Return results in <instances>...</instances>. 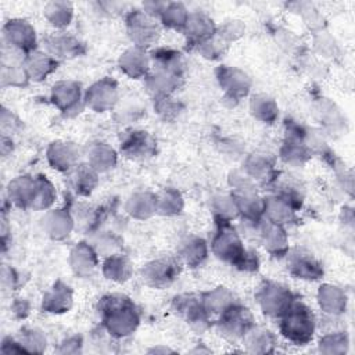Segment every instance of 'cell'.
Returning a JSON list of instances; mask_svg holds the SVG:
<instances>
[{
  "label": "cell",
  "mask_w": 355,
  "mask_h": 355,
  "mask_svg": "<svg viewBox=\"0 0 355 355\" xmlns=\"http://www.w3.org/2000/svg\"><path fill=\"white\" fill-rule=\"evenodd\" d=\"M105 327L116 336H126L135 330L139 318L132 301L121 294L104 297L100 304Z\"/></svg>",
  "instance_id": "1"
},
{
  "label": "cell",
  "mask_w": 355,
  "mask_h": 355,
  "mask_svg": "<svg viewBox=\"0 0 355 355\" xmlns=\"http://www.w3.org/2000/svg\"><path fill=\"white\" fill-rule=\"evenodd\" d=\"M280 318L282 333L290 341L305 344L312 338L315 322L311 311L304 304L293 302Z\"/></svg>",
  "instance_id": "2"
},
{
  "label": "cell",
  "mask_w": 355,
  "mask_h": 355,
  "mask_svg": "<svg viewBox=\"0 0 355 355\" xmlns=\"http://www.w3.org/2000/svg\"><path fill=\"white\" fill-rule=\"evenodd\" d=\"M128 26V35L135 43L136 47L144 49L147 46H151L159 35L158 25L155 24L154 18L148 15L146 11L135 10L128 15L126 19Z\"/></svg>",
  "instance_id": "3"
},
{
  "label": "cell",
  "mask_w": 355,
  "mask_h": 355,
  "mask_svg": "<svg viewBox=\"0 0 355 355\" xmlns=\"http://www.w3.org/2000/svg\"><path fill=\"white\" fill-rule=\"evenodd\" d=\"M258 298L263 312L270 316H282L294 302L290 290L276 283H265L261 287Z\"/></svg>",
  "instance_id": "4"
},
{
  "label": "cell",
  "mask_w": 355,
  "mask_h": 355,
  "mask_svg": "<svg viewBox=\"0 0 355 355\" xmlns=\"http://www.w3.org/2000/svg\"><path fill=\"white\" fill-rule=\"evenodd\" d=\"M212 250L218 258L223 261H229L234 265L240 261V258L245 252L237 233L227 225V220H222V226L216 237L214 239Z\"/></svg>",
  "instance_id": "5"
},
{
  "label": "cell",
  "mask_w": 355,
  "mask_h": 355,
  "mask_svg": "<svg viewBox=\"0 0 355 355\" xmlns=\"http://www.w3.org/2000/svg\"><path fill=\"white\" fill-rule=\"evenodd\" d=\"M219 326L225 336H229L232 338H239V337L247 336V333L251 330L252 316L247 308L233 304L222 312Z\"/></svg>",
  "instance_id": "6"
},
{
  "label": "cell",
  "mask_w": 355,
  "mask_h": 355,
  "mask_svg": "<svg viewBox=\"0 0 355 355\" xmlns=\"http://www.w3.org/2000/svg\"><path fill=\"white\" fill-rule=\"evenodd\" d=\"M4 39L7 44L19 51L31 53L35 49L36 36L35 29L24 19H12L4 25Z\"/></svg>",
  "instance_id": "7"
},
{
  "label": "cell",
  "mask_w": 355,
  "mask_h": 355,
  "mask_svg": "<svg viewBox=\"0 0 355 355\" xmlns=\"http://www.w3.org/2000/svg\"><path fill=\"white\" fill-rule=\"evenodd\" d=\"M179 265L173 259H158L146 265L141 270L143 280L153 287H164L175 280Z\"/></svg>",
  "instance_id": "8"
},
{
  "label": "cell",
  "mask_w": 355,
  "mask_h": 355,
  "mask_svg": "<svg viewBox=\"0 0 355 355\" xmlns=\"http://www.w3.org/2000/svg\"><path fill=\"white\" fill-rule=\"evenodd\" d=\"M116 101V86L112 80L103 79L94 83L86 93V104L96 111L112 108Z\"/></svg>",
  "instance_id": "9"
},
{
  "label": "cell",
  "mask_w": 355,
  "mask_h": 355,
  "mask_svg": "<svg viewBox=\"0 0 355 355\" xmlns=\"http://www.w3.org/2000/svg\"><path fill=\"white\" fill-rule=\"evenodd\" d=\"M288 268L293 275L308 280L319 279L323 273L320 263L311 254L298 250L290 254Z\"/></svg>",
  "instance_id": "10"
},
{
  "label": "cell",
  "mask_w": 355,
  "mask_h": 355,
  "mask_svg": "<svg viewBox=\"0 0 355 355\" xmlns=\"http://www.w3.org/2000/svg\"><path fill=\"white\" fill-rule=\"evenodd\" d=\"M175 305L178 312L186 318L191 324L202 326L208 322V311L204 305V301H200L194 295H180L175 298Z\"/></svg>",
  "instance_id": "11"
},
{
  "label": "cell",
  "mask_w": 355,
  "mask_h": 355,
  "mask_svg": "<svg viewBox=\"0 0 355 355\" xmlns=\"http://www.w3.org/2000/svg\"><path fill=\"white\" fill-rule=\"evenodd\" d=\"M183 29H184L187 37L198 46L202 44L204 42L212 39V36L215 33V25L212 22V19L201 12L190 14Z\"/></svg>",
  "instance_id": "12"
},
{
  "label": "cell",
  "mask_w": 355,
  "mask_h": 355,
  "mask_svg": "<svg viewBox=\"0 0 355 355\" xmlns=\"http://www.w3.org/2000/svg\"><path fill=\"white\" fill-rule=\"evenodd\" d=\"M119 65L126 75L132 78H140L146 75L148 69V58L143 49L135 46L133 49H129L122 54Z\"/></svg>",
  "instance_id": "13"
},
{
  "label": "cell",
  "mask_w": 355,
  "mask_h": 355,
  "mask_svg": "<svg viewBox=\"0 0 355 355\" xmlns=\"http://www.w3.org/2000/svg\"><path fill=\"white\" fill-rule=\"evenodd\" d=\"M53 101L62 111H71L75 108L80 100V87L75 82H60L54 85L51 93Z\"/></svg>",
  "instance_id": "14"
},
{
  "label": "cell",
  "mask_w": 355,
  "mask_h": 355,
  "mask_svg": "<svg viewBox=\"0 0 355 355\" xmlns=\"http://www.w3.org/2000/svg\"><path fill=\"white\" fill-rule=\"evenodd\" d=\"M10 198L19 207H32L36 194V179L21 176L10 183Z\"/></svg>",
  "instance_id": "15"
},
{
  "label": "cell",
  "mask_w": 355,
  "mask_h": 355,
  "mask_svg": "<svg viewBox=\"0 0 355 355\" xmlns=\"http://www.w3.org/2000/svg\"><path fill=\"white\" fill-rule=\"evenodd\" d=\"M154 144L155 143L146 132L133 130L125 137L121 147L123 153L128 154L129 157H144L153 153Z\"/></svg>",
  "instance_id": "16"
},
{
  "label": "cell",
  "mask_w": 355,
  "mask_h": 355,
  "mask_svg": "<svg viewBox=\"0 0 355 355\" xmlns=\"http://www.w3.org/2000/svg\"><path fill=\"white\" fill-rule=\"evenodd\" d=\"M78 151L71 143H53L49 148V161L50 164L60 169V171H68L73 168L76 161Z\"/></svg>",
  "instance_id": "17"
},
{
  "label": "cell",
  "mask_w": 355,
  "mask_h": 355,
  "mask_svg": "<svg viewBox=\"0 0 355 355\" xmlns=\"http://www.w3.org/2000/svg\"><path fill=\"white\" fill-rule=\"evenodd\" d=\"M57 62L44 53H31L25 60V71L29 78L40 80L55 69Z\"/></svg>",
  "instance_id": "18"
},
{
  "label": "cell",
  "mask_w": 355,
  "mask_h": 355,
  "mask_svg": "<svg viewBox=\"0 0 355 355\" xmlns=\"http://www.w3.org/2000/svg\"><path fill=\"white\" fill-rule=\"evenodd\" d=\"M219 72H220L219 80H220V85L226 87L225 90H227L234 97L247 94L250 87V80L245 76V73L232 68H223Z\"/></svg>",
  "instance_id": "19"
},
{
  "label": "cell",
  "mask_w": 355,
  "mask_h": 355,
  "mask_svg": "<svg viewBox=\"0 0 355 355\" xmlns=\"http://www.w3.org/2000/svg\"><path fill=\"white\" fill-rule=\"evenodd\" d=\"M72 302V294L68 286L57 283L53 290L46 295L43 308L49 312H65Z\"/></svg>",
  "instance_id": "20"
},
{
  "label": "cell",
  "mask_w": 355,
  "mask_h": 355,
  "mask_svg": "<svg viewBox=\"0 0 355 355\" xmlns=\"http://www.w3.org/2000/svg\"><path fill=\"white\" fill-rule=\"evenodd\" d=\"M71 183L79 194H89L97 183L96 169L90 165H75L71 175Z\"/></svg>",
  "instance_id": "21"
},
{
  "label": "cell",
  "mask_w": 355,
  "mask_h": 355,
  "mask_svg": "<svg viewBox=\"0 0 355 355\" xmlns=\"http://www.w3.org/2000/svg\"><path fill=\"white\" fill-rule=\"evenodd\" d=\"M72 4L65 1H51L44 8V15L51 25L57 28H64L69 25L72 19Z\"/></svg>",
  "instance_id": "22"
},
{
  "label": "cell",
  "mask_w": 355,
  "mask_h": 355,
  "mask_svg": "<svg viewBox=\"0 0 355 355\" xmlns=\"http://www.w3.org/2000/svg\"><path fill=\"white\" fill-rule=\"evenodd\" d=\"M319 302L324 312L340 313L345 308V295L334 286H323L319 291Z\"/></svg>",
  "instance_id": "23"
},
{
  "label": "cell",
  "mask_w": 355,
  "mask_h": 355,
  "mask_svg": "<svg viewBox=\"0 0 355 355\" xmlns=\"http://www.w3.org/2000/svg\"><path fill=\"white\" fill-rule=\"evenodd\" d=\"M262 239L265 243V247L275 254H280L287 248V239L284 234V230L280 225L268 222V225L262 229Z\"/></svg>",
  "instance_id": "24"
},
{
  "label": "cell",
  "mask_w": 355,
  "mask_h": 355,
  "mask_svg": "<svg viewBox=\"0 0 355 355\" xmlns=\"http://www.w3.org/2000/svg\"><path fill=\"white\" fill-rule=\"evenodd\" d=\"M189 15L190 14L187 12L186 7L182 3H166L159 18L164 22V25L169 28L183 29Z\"/></svg>",
  "instance_id": "25"
},
{
  "label": "cell",
  "mask_w": 355,
  "mask_h": 355,
  "mask_svg": "<svg viewBox=\"0 0 355 355\" xmlns=\"http://www.w3.org/2000/svg\"><path fill=\"white\" fill-rule=\"evenodd\" d=\"M79 42L78 39L67 35H57L47 39L49 51L57 57H68L79 53Z\"/></svg>",
  "instance_id": "26"
},
{
  "label": "cell",
  "mask_w": 355,
  "mask_h": 355,
  "mask_svg": "<svg viewBox=\"0 0 355 355\" xmlns=\"http://www.w3.org/2000/svg\"><path fill=\"white\" fill-rule=\"evenodd\" d=\"M72 268L76 273H87L96 266V254L85 243L76 245L71 254Z\"/></svg>",
  "instance_id": "27"
},
{
  "label": "cell",
  "mask_w": 355,
  "mask_h": 355,
  "mask_svg": "<svg viewBox=\"0 0 355 355\" xmlns=\"http://www.w3.org/2000/svg\"><path fill=\"white\" fill-rule=\"evenodd\" d=\"M128 211L130 215L136 218H147L153 212L157 211L155 208V196L148 193H139L130 197L128 202Z\"/></svg>",
  "instance_id": "28"
},
{
  "label": "cell",
  "mask_w": 355,
  "mask_h": 355,
  "mask_svg": "<svg viewBox=\"0 0 355 355\" xmlns=\"http://www.w3.org/2000/svg\"><path fill=\"white\" fill-rule=\"evenodd\" d=\"M46 227L50 236H53L54 239H61L64 236H68L72 227V220L67 214L61 211H54L47 215Z\"/></svg>",
  "instance_id": "29"
},
{
  "label": "cell",
  "mask_w": 355,
  "mask_h": 355,
  "mask_svg": "<svg viewBox=\"0 0 355 355\" xmlns=\"http://www.w3.org/2000/svg\"><path fill=\"white\" fill-rule=\"evenodd\" d=\"M104 273L111 280L123 282L130 276V265L122 255H112L104 263Z\"/></svg>",
  "instance_id": "30"
},
{
  "label": "cell",
  "mask_w": 355,
  "mask_h": 355,
  "mask_svg": "<svg viewBox=\"0 0 355 355\" xmlns=\"http://www.w3.org/2000/svg\"><path fill=\"white\" fill-rule=\"evenodd\" d=\"M89 159H90V166L94 168L96 171H107L115 165L116 158L112 148L104 144H97L96 147L92 148Z\"/></svg>",
  "instance_id": "31"
},
{
  "label": "cell",
  "mask_w": 355,
  "mask_h": 355,
  "mask_svg": "<svg viewBox=\"0 0 355 355\" xmlns=\"http://www.w3.org/2000/svg\"><path fill=\"white\" fill-rule=\"evenodd\" d=\"M205 257H207V245L201 239L189 240L182 250V258L190 266L200 265L205 259Z\"/></svg>",
  "instance_id": "32"
},
{
  "label": "cell",
  "mask_w": 355,
  "mask_h": 355,
  "mask_svg": "<svg viewBox=\"0 0 355 355\" xmlns=\"http://www.w3.org/2000/svg\"><path fill=\"white\" fill-rule=\"evenodd\" d=\"M251 111L258 119H262V121H273L277 115L276 104L273 103L272 98L263 94L252 98Z\"/></svg>",
  "instance_id": "33"
},
{
  "label": "cell",
  "mask_w": 355,
  "mask_h": 355,
  "mask_svg": "<svg viewBox=\"0 0 355 355\" xmlns=\"http://www.w3.org/2000/svg\"><path fill=\"white\" fill-rule=\"evenodd\" d=\"M232 295L229 291H226L223 287H219L218 290L208 293L207 297L202 300L204 305L208 312H223L230 305H233Z\"/></svg>",
  "instance_id": "34"
},
{
  "label": "cell",
  "mask_w": 355,
  "mask_h": 355,
  "mask_svg": "<svg viewBox=\"0 0 355 355\" xmlns=\"http://www.w3.org/2000/svg\"><path fill=\"white\" fill-rule=\"evenodd\" d=\"M182 198L178 193L172 190L164 191L161 196L155 197V208L158 212L165 214V215H172L178 214L182 209Z\"/></svg>",
  "instance_id": "35"
},
{
  "label": "cell",
  "mask_w": 355,
  "mask_h": 355,
  "mask_svg": "<svg viewBox=\"0 0 355 355\" xmlns=\"http://www.w3.org/2000/svg\"><path fill=\"white\" fill-rule=\"evenodd\" d=\"M54 197H55V193H54L51 183L43 178L36 179V194H35L32 207L37 208V209L47 208L53 204Z\"/></svg>",
  "instance_id": "36"
},
{
  "label": "cell",
  "mask_w": 355,
  "mask_h": 355,
  "mask_svg": "<svg viewBox=\"0 0 355 355\" xmlns=\"http://www.w3.org/2000/svg\"><path fill=\"white\" fill-rule=\"evenodd\" d=\"M283 158L287 162L301 164L308 158V151L301 143L290 141L286 144V151H283Z\"/></svg>",
  "instance_id": "37"
}]
</instances>
